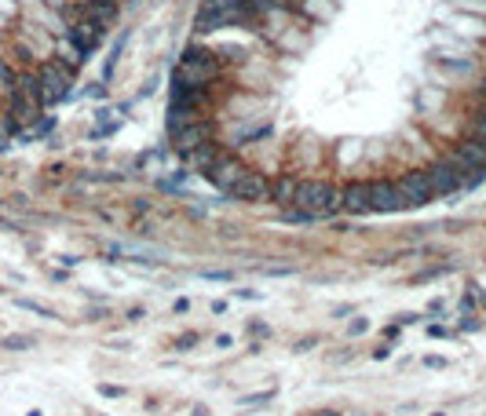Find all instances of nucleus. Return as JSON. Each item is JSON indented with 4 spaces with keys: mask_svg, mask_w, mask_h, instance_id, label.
<instances>
[{
    "mask_svg": "<svg viewBox=\"0 0 486 416\" xmlns=\"http://www.w3.org/2000/svg\"><path fill=\"white\" fill-rule=\"evenodd\" d=\"M293 208L311 212L315 219H329L340 212V186H333L329 179H300L296 194H293Z\"/></svg>",
    "mask_w": 486,
    "mask_h": 416,
    "instance_id": "nucleus-1",
    "label": "nucleus"
},
{
    "mask_svg": "<svg viewBox=\"0 0 486 416\" xmlns=\"http://www.w3.org/2000/svg\"><path fill=\"white\" fill-rule=\"evenodd\" d=\"M220 73H223L220 55L208 51L205 44H191L183 55H179L176 70H172V77H179V81H187V84H208V88L216 84Z\"/></svg>",
    "mask_w": 486,
    "mask_h": 416,
    "instance_id": "nucleus-2",
    "label": "nucleus"
},
{
    "mask_svg": "<svg viewBox=\"0 0 486 416\" xmlns=\"http://www.w3.org/2000/svg\"><path fill=\"white\" fill-rule=\"evenodd\" d=\"M450 161L465 172V190H468V186H475V183H482V179H486V139H479V136H465L457 146H453Z\"/></svg>",
    "mask_w": 486,
    "mask_h": 416,
    "instance_id": "nucleus-3",
    "label": "nucleus"
},
{
    "mask_svg": "<svg viewBox=\"0 0 486 416\" xmlns=\"http://www.w3.org/2000/svg\"><path fill=\"white\" fill-rule=\"evenodd\" d=\"M37 81H41V99H44V110L48 106H59L70 95V88H74V81H77V73H70L63 62H55V59H48V62H41L37 66Z\"/></svg>",
    "mask_w": 486,
    "mask_h": 416,
    "instance_id": "nucleus-4",
    "label": "nucleus"
},
{
    "mask_svg": "<svg viewBox=\"0 0 486 416\" xmlns=\"http://www.w3.org/2000/svg\"><path fill=\"white\" fill-rule=\"evenodd\" d=\"M165 136H168V143H172L176 153H187V150H194L205 139H216V124L208 121V113H198L191 121H179V124L165 128Z\"/></svg>",
    "mask_w": 486,
    "mask_h": 416,
    "instance_id": "nucleus-5",
    "label": "nucleus"
},
{
    "mask_svg": "<svg viewBox=\"0 0 486 416\" xmlns=\"http://www.w3.org/2000/svg\"><path fill=\"white\" fill-rule=\"evenodd\" d=\"M399 186H403L410 208H424V205H432V201L439 198L435 186H432L428 168H410V172H403V176H399Z\"/></svg>",
    "mask_w": 486,
    "mask_h": 416,
    "instance_id": "nucleus-6",
    "label": "nucleus"
},
{
    "mask_svg": "<svg viewBox=\"0 0 486 416\" xmlns=\"http://www.w3.org/2000/svg\"><path fill=\"white\" fill-rule=\"evenodd\" d=\"M227 153H231L227 143H220V139H205V143H198L194 150L179 153V157H183V168H187V172H201V176H205L216 161H223Z\"/></svg>",
    "mask_w": 486,
    "mask_h": 416,
    "instance_id": "nucleus-7",
    "label": "nucleus"
},
{
    "mask_svg": "<svg viewBox=\"0 0 486 416\" xmlns=\"http://www.w3.org/2000/svg\"><path fill=\"white\" fill-rule=\"evenodd\" d=\"M370 190H373V212L391 215V212L410 208V201H406V194H403L399 179H370Z\"/></svg>",
    "mask_w": 486,
    "mask_h": 416,
    "instance_id": "nucleus-8",
    "label": "nucleus"
},
{
    "mask_svg": "<svg viewBox=\"0 0 486 416\" xmlns=\"http://www.w3.org/2000/svg\"><path fill=\"white\" fill-rule=\"evenodd\" d=\"M63 37L88 59V55H96L99 51V44H103V34H99V29L92 26V22H88V19H66V29H63Z\"/></svg>",
    "mask_w": 486,
    "mask_h": 416,
    "instance_id": "nucleus-9",
    "label": "nucleus"
},
{
    "mask_svg": "<svg viewBox=\"0 0 486 416\" xmlns=\"http://www.w3.org/2000/svg\"><path fill=\"white\" fill-rule=\"evenodd\" d=\"M227 198H234V201H267L270 198V179L263 176V172H256V168H245L241 172V179L231 186V194Z\"/></svg>",
    "mask_w": 486,
    "mask_h": 416,
    "instance_id": "nucleus-10",
    "label": "nucleus"
},
{
    "mask_svg": "<svg viewBox=\"0 0 486 416\" xmlns=\"http://www.w3.org/2000/svg\"><path fill=\"white\" fill-rule=\"evenodd\" d=\"M340 212H348V215H370V212H373L370 179H351V183L340 190Z\"/></svg>",
    "mask_w": 486,
    "mask_h": 416,
    "instance_id": "nucleus-11",
    "label": "nucleus"
},
{
    "mask_svg": "<svg viewBox=\"0 0 486 416\" xmlns=\"http://www.w3.org/2000/svg\"><path fill=\"white\" fill-rule=\"evenodd\" d=\"M428 176H432V186H435L439 198H450V194H461V190H465V172L453 165L450 157L435 161V165L428 168Z\"/></svg>",
    "mask_w": 486,
    "mask_h": 416,
    "instance_id": "nucleus-12",
    "label": "nucleus"
},
{
    "mask_svg": "<svg viewBox=\"0 0 486 416\" xmlns=\"http://www.w3.org/2000/svg\"><path fill=\"white\" fill-rule=\"evenodd\" d=\"M245 168H249V165H241L234 153H227L223 161H216V165H212V168L205 172V179H208L212 186H216L220 194H231V186L241 179V172H245Z\"/></svg>",
    "mask_w": 486,
    "mask_h": 416,
    "instance_id": "nucleus-13",
    "label": "nucleus"
},
{
    "mask_svg": "<svg viewBox=\"0 0 486 416\" xmlns=\"http://www.w3.org/2000/svg\"><path fill=\"white\" fill-rule=\"evenodd\" d=\"M432 66L439 70V73H446V77H457V81H465V77H472L475 73V59L472 55H453V51H432Z\"/></svg>",
    "mask_w": 486,
    "mask_h": 416,
    "instance_id": "nucleus-14",
    "label": "nucleus"
},
{
    "mask_svg": "<svg viewBox=\"0 0 486 416\" xmlns=\"http://www.w3.org/2000/svg\"><path fill=\"white\" fill-rule=\"evenodd\" d=\"M296 176H275L270 179V205H278V208H289L293 205V194H296Z\"/></svg>",
    "mask_w": 486,
    "mask_h": 416,
    "instance_id": "nucleus-15",
    "label": "nucleus"
},
{
    "mask_svg": "<svg viewBox=\"0 0 486 416\" xmlns=\"http://www.w3.org/2000/svg\"><path fill=\"white\" fill-rule=\"evenodd\" d=\"M461 11H472V15H486V0H453Z\"/></svg>",
    "mask_w": 486,
    "mask_h": 416,
    "instance_id": "nucleus-16",
    "label": "nucleus"
},
{
    "mask_svg": "<svg viewBox=\"0 0 486 416\" xmlns=\"http://www.w3.org/2000/svg\"><path fill=\"white\" fill-rule=\"evenodd\" d=\"M270 398H275V391H260V395L241 398V405H245V409H260V405H263V402H270Z\"/></svg>",
    "mask_w": 486,
    "mask_h": 416,
    "instance_id": "nucleus-17",
    "label": "nucleus"
},
{
    "mask_svg": "<svg viewBox=\"0 0 486 416\" xmlns=\"http://www.w3.org/2000/svg\"><path fill=\"white\" fill-rule=\"evenodd\" d=\"M472 136L486 139V113H482V110H475V113H472Z\"/></svg>",
    "mask_w": 486,
    "mask_h": 416,
    "instance_id": "nucleus-18",
    "label": "nucleus"
},
{
    "mask_svg": "<svg viewBox=\"0 0 486 416\" xmlns=\"http://www.w3.org/2000/svg\"><path fill=\"white\" fill-rule=\"evenodd\" d=\"M19 307H22V310H34V314H41V318H55L48 307H41V303H34V300H19Z\"/></svg>",
    "mask_w": 486,
    "mask_h": 416,
    "instance_id": "nucleus-19",
    "label": "nucleus"
},
{
    "mask_svg": "<svg viewBox=\"0 0 486 416\" xmlns=\"http://www.w3.org/2000/svg\"><path fill=\"white\" fill-rule=\"evenodd\" d=\"M29 343H34V336H8L4 340V347H11V350H26Z\"/></svg>",
    "mask_w": 486,
    "mask_h": 416,
    "instance_id": "nucleus-20",
    "label": "nucleus"
},
{
    "mask_svg": "<svg viewBox=\"0 0 486 416\" xmlns=\"http://www.w3.org/2000/svg\"><path fill=\"white\" fill-rule=\"evenodd\" d=\"M366 329H370V322H366V318H358V322H351V325H348V333H351V336H362Z\"/></svg>",
    "mask_w": 486,
    "mask_h": 416,
    "instance_id": "nucleus-21",
    "label": "nucleus"
},
{
    "mask_svg": "<svg viewBox=\"0 0 486 416\" xmlns=\"http://www.w3.org/2000/svg\"><path fill=\"white\" fill-rule=\"evenodd\" d=\"M191 343H198V333H191V336H179V340H176V350H187Z\"/></svg>",
    "mask_w": 486,
    "mask_h": 416,
    "instance_id": "nucleus-22",
    "label": "nucleus"
},
{
    "mask_svg": "<svg viewBox=\"0 0 486 416\" xmlns=\"http://www.w3.org/2000/svg\"><path fill=\"white\" fill-rule=\"evenodd\" d=\"M205 278H212V281H227L231 270H205Z\"/></svg>",
    "mask_w": 486,
    "mask_h": 416,
    "instance_id": "nucleus-23",
    "label": "nucleus"
},
{
    "mask_svg": "<svg viewBox=\"0 0 486 416\" xmlns=\"http://www.w3.org/2000/svg\"><path fill=\"white\" fill-rule=\"evenodd\" d=\"M99 395H106V398H117V395H125V391H121V387H106V383H103V387H99Z\"/></svg>",
    "mask_w": 486,
    "mask_h": 416,
    "instance_id": "nucleus-24",
    "label": "nucleus"
},
{
    "mask_svg": "<svg viewBox=\"0 0 486 416\" xmlns=\"http://www.w3.org/2000/svg\"><path fill=\"white\" fill-rule=\"evenodd\" d=\"M428 365H432V369H442V365H446V358H439V355H432V358H428Z\"/></svg>",
    "mask_w": 486,
    "mask_h": 416,
    "instance_id": "nucleus-25",
    "label": "nucleus"
},
{
    "mask_svg": "<svg viewBox=\"0 0 486 416\" xmlns=\"http://www.w3.org/2000/svg\"><path fill=\"white\" fill-rule=\"evenodd\" d=\"M315 416H340V409H322V412H315Z\"/></svg>",
    "mask_w": 486,
    "mask_h": 416,
    "instance_id": "nucleus-26",
    "label": "nucleus"
},
{
    "mask_svg": "<svg viewBox=\"0 0 486 416\" xmlns=\"http://www.w3.org/2000/svg\"><path fill=\"white\" fill-rule=\"evenodd\" d=\"M479 95H482V99H486V81H482V88H479Z\"/></svg>",
    "mask_w": 486,
    "mask_h": 416,
    "instance_id": "nucleus-27",
    "label": "nucleus"
},
{
    "mask_svg": "<svg viewBox=\"0 0 486 416\" xmlns=\"http://www.w3.org/2000/svg\"><path fill=\"white\" fill-rule=\"evenodd\" d=\"M194 416H208V409H198V412H194Z\"/></svg>",
    "mask_w": 486,
    "mask_h": 416,
    "instance_id": "nucleus-28",
    "label": "nucleus"
}]
</instances>
